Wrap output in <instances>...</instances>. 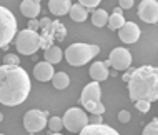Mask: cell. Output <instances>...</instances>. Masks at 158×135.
<instances>
[{"instance_id":"obj_1","label":"cell","mask_w":158,"mask_h":135,"mask_svg":"<svg viewBox=\"0 0 158 135\" xmlns=\"http://www.w3.org/2000/svg\"><path fill=\"white\" fill-rule=\"evenodd\" d=\"M30 77L20 65H0V103L15 107L30 94Z\"/></svg>"},{"instance_id":"obj_2","label":"cell","mask_w":158,"mask_h":135,"mask_svg":"<svg viewBox=\"0 0 158 135\" xmlns=\"http://www.w3.org/2000/svg\"><path fill=\"white\" fill-rule=\"evenodd\" d=\"M128 94L130 99L155 102L158 99V69L153 65H142L128 74Z\"/></svg>"},{"instance_id":"obj_3","label":"cell","mask_w":158,"mask_h":135,"mask_svg":"<svg viewBox=\"0 0 158 135\" xmlns=\"http://www.w3.org/2000/svg\"><path fill=\"white\" fill-rule=\"evenodd\" d=\"M100 53L98 45H90V44H72L65 50V58L70 65L73 67H82L92 60L95 55Z\"/></svg>"},{"instance_id":"obj_4","label":"cell","mask_w":158,"mask_h":135,"mask_svg":"<svg viewBox=\"0 0 158 135\" xmlns=\"http://www.w3.org/2000/svg\"><path fill=\"white\" fill-rule=\"evenodd\" d=\"M102 88L98 82H90L85 85L82 90V97H80V103L87 112L95 113V115H102L105 112V105L102 103Z\"/></svg>"},{"instance_id":"obj_5","label":"cell","mask_w":158,"mask_h":135,"mask_svg":"<svg viewBox=\"0 0 158 135\" xmlns=\"http://www.w3.org/2000/svg\"><path fill=\"white\" fill-rule=\"evenodd\" d=\"M17 33V19L7 7L0 5V49H5Z\"/></svg>"},{"instance_id":"obj_6","label":"cell","mask_w":158,"mask_h":135,"mask_svg":"<svg viewBox=\"0 0 158 135\" xmlns=\"http://www.w3.org/2000/svg\"><path fill=\"white\" fill-rule=\"evenodd\" d=\"M40 45H42V39L35 30L25 28V30H20L17 33L15 47H17V52L22 53V55H33L40 49Z\"/></svg>"},{"instance_id":"obj_7","label":"cell","mask_w":158,"mask_h":135,"mask_svg":"<svg viewBox=\"0 0 158 135\" xmlns=\"http://www.w3.org/2000/svg\"><path fill=\"white\" fill-rule=\"evenodd\" d=\"M62 124L68 132L72 133H78L83 127L88 125V115L83 108L78 107H72L65 112V115L62 117Z\"/></svg>"},{"instance_id":"obj_8","label":"cell","mask_w":158,"mask_h":135,"mask_svg":"<svg viewBox=\"0 0 158 135\" xmlns=\"http://www.w3.org/2000/svg\"><path fill=\"white\" fill-rule=\"evenodd\" d=\"M47 122H48V113L42 112V110H28L23 115V127L28 133H37L42 132L47 127Z\"/></svg>"},{"instance_id":"obj_9","label":"cell","mask_w":158,"mask_h":135,"mask_svg":"<svg viewBox=\"0 0 158 135\" xmlns=\"http://www.w3.org/2000/svg\"><path fill=\"white\" fill-rule=\"evenodd\" d=\"M110 67H113L115 70H127L131 65V53L130 50L123 49V47H117L112 50L108 58Z\"/></svg>"},{"instance_id":"obj_10","label":"cell","mask_w":158,"mask_h":135,"mask_svg":"<svg viewBox=\"0 0 158 135\" xmlns=\"http://www.w3.org/2000/svg\"><path fill=\"white\" fill-rule=\"evenodd\" d=\"M138 17L145 23H156V20H158L156 0H142L138 5Z\"/></svg>"},{"instance_id":"obj_11","label":"cell","mask_w":158,"mask_h":135,"mask_svg":"<svg viewBox=\"0 0 158 135\" xmlns=\"http://www.w3.org/2000/svg\"><path fill=\"white\" fill-rule=\"evenodd\" d=\"M140 27L135 22H125L118 28V37H120L122 42L125 44H135L140 39Z\"/></svg>"},{"instance_id":"obj_12","label":"cell","mask_w":158,"mask_h":135,"mask_svg":"<svg viewBox=\"0 0 158 135\" xmlns=\"http://www.w3.org/2000/svg\"><path fill=\"white\" fill-rule=\"evenodd\" d=\"M78 133L80 135H120L115 129L108 127L105 124H88Z\"/></svg>"},{"instance_id":"obj_13","label":"cell","mask_w":158,"mask_h":135,"mask_svg":"<svg viewBox=\"0 0 158 135\" xmlns=\"http://www.w3.org/2000/svg\"><path fill=\"white\" fill-rule=\"evenodd\" d=\"M53 65L47 64V62H38L35 65V69H33V75H35L37 80H40V82H47V80H52L53 77Z\"/></svg>"},{"instance_id":"obj_14","label":"cell","mask_w":158,"mask_h":135,"mask_svg":"<svg viewBox=\"0 0 158 135\" xmlns=\"http://www.w3.org/2000/svg\"><path fill=\"white\" fill-rule=\"evenodd\" d=\"M20 12L27 19H35L40 15V0H23L20 3Z\"/></svg>"},{"instance_id":"obj_15","label":"cell","mask_w":158,"mask_h":135,"mask_svg":"<svg viewBox=\"0 0 158 135\" xmlns=\"http://www.w3.org/2000/svg\"><path fill=\"white\" fill-rule=\"evenodd\" d=\"M72 7V0H50L48 2V10L53 15H67Z\"/></svg>"},{"instance_id":"obj_16","label":"cell","mask_w":158,"mask_h":135,"mask_svg":"<svg viewBox=\"0 0 158 135\" xmlns=\"http://www.w3.org/2000/svg\"><path fill=\"white\" fill-rule=\"evenodd\" d=\"M90 77L93 82H102V80L108 78V69L103 65V62H95L90 67Z\"/></svg>"},{"instance_id":"obj_17","label":"cell","mask_w":158,"mask_h":135,"mask_svg":"<svg viewBox=\"0 0 158 135\" xmlns=\"http://www.w3.org/2000/svg\"><path fill=\"white\" fill-rule=\"evenodd\" d=\"M68 15H70V19L73 20V22H85V20L88 19L87 8L82 7L80 3H75V5H72L70 10H68Z\"/></svg>"},{"instance_id":"obj_18","label":"cell","mask_w":158,"mask_h":135,"mask_svg":"<svg viewBox=\"0 0 158 135\" xmlns=\"http://www.w3.org/2000/svg\"><path fill=\"white\" fill-rule=\"evenodd\" d=\"M62 58H63V52L58 47H55V45L45 50V62L47 64L55 65V64H58V62H62Z\"/></svg>"},{"instance_id":"obj_19","label":"cell","mask_w":158,"mask_h":135,"mask_svg":"<svg viewBox=\"0 0 158 135\" xmlns=\"http://www.w3.org/2000/svg\"><path fill=\"white\" fill-rule=\"evenodd\" d=\"M52 83L57 90H63V88H67L70 85V77H68L65 72H57L52 77Z\"/></svg>"},{"instance_id":"obj_20","label":"cell","mask_w":158,"mask_h":135,"mask_svg":"<svg viewBox=\"0 0 158 135\" xmlns=\"http://www.w3.org/2000/svg\"><path fill=\"white\" fill-rule=\"evenodd\" d=\"M106 22H108V14L103 8H98V10H93L92 14V23L95 27H105Z\"/></svg>"},{"instance_id":"obj_21","label":"cell","mask_w":158,"mask_h":135,"mask_svg":"<svg viewBox=\"0 0 158 135\" xmlns=\"http://www.w3.org/2000/svg\"><path fill=\"white\" fill-rule=\"evenodd\" d=\"M106 23H108L110 30H118V28L125 23V17L118 15V14H112V15L108 17V22H106Z\"/></svg>"},{"instance_id":"obj_22","label":"cell","mask_w":158,"mask_h":135,"mask_svg":"<svg viewBox=\"0 0 158 135\" xmlns=\"http://www.w3.org/2000/svg\"><path fill=\"white\" fill-rule=\"evenodd\" d=\"M47 125H48V129L52 130V133L60 132V130L63 129V124H62V119H60V117H52V119L47 122Z\"/></svg>"},{"instance_id":"obj_23","label":"cell","mask_w":158,"mask_h":135,"mask_svg":"<svg viewBox=\"0 0 158 135\" xmlns=\"http://www.w3.org/2000/svg\"><path fill=\"white\" fill-rule=\"evenodd\" d=\"M142 135H158V119H153L150 124L143 129Z\"/></svg>"},{"instance_id":"obj_24","label":"cell","mask_w":158,"mask_h":135,"mask_svg":"<svg viewBox=\"0 0 158 135\" xmlns=\"http://www.w3.org/2000/svg\"><path fill=\"white\" fill-rule=\"evenodd\" d=\"M3 65H20V58L15 53H8L3 57Z\"/></svg>"},{"instance_id":"obj_25","label":"cell","mask_w":158,"mask_h":135,"mask_svg":"<svg viewBox=\"0 0 158 135\" xmlns=\"http://www.w3.org/2000/svg\"><path fill=\"white\" fill-rule=\"evenodd\" d=\"M135 108H138L142 113H147V112H150V102H147V100H136Z\"/></svg>"},{"instance_id":"obj_26","label":"cell","mask_w":158,"mask_h":135,"mask_svg":"<svg viewBox=\"0 0 158 135\" xmlns=\"http://www.w3.org/2000/svg\"><path fill=\"white\" fill-rule=\"evenodd\" d=\"M102 0H78V3L85 8H95Z\"/></svg>"},{"instance_id":"obj_27","label":"cell","mask_w":158,"mask_h":135,"mask_svg":"<svg viewBox=\"0 0 158 135\" xmlns=\"http://www.w3.org/2000/svg\"><path fill=\"white\" fill-rule=\"evenodd\" d=\"M118 120H120L122 124H128V122H130V112H128V110H122L120 113H118Z\"/></svg>"},{"instance_id":"obj_28","label":"cell","mask_w":158,"mask_h":135,"mask_svg":"<svg viewBox=\"0 0 158 135\" xmlns=\"http://www.w3.org/2000/svg\"><path fill=\"white\" fill-rule=\"evenodd\" d=\"M118 3H120L122 10H128V8L133 7V0H118Z\"/></svg>"},{"instance_id":"obj_29","label":"cell","mask_w":158,"mask_h":135,"mask_svg":"<svg viewBox=\"0 0 158 135\" xmlns=\"http://www.w3.org/2000/svg\"><path fill=\"white\" fill-rule=\"evenodd\" d=\"M102 115H95V113H92L90 117H88V124H102Z\"/></svg>"},{"instance_id":"obj_30","label":"cell","mask_w":158,"mask_h":135,"mask_svg":"<svg viewBox=\"0 0 158 135\" xmlns=\"http://www.w3.org/2000/svg\"><path fill=\"white\" fill-rule=\"evenodd\" d=\"M37 27H38V22H37L35 19H32V20H30V23H28V27H27V28H30V30H35Z\"/></svg>"},{"instance_id":"obj_31","label":"cell","mask_w":158,"mask_h":135,"mask_svg":"<svg viewBox=\"0 0 158 135\" xmlns=\"http://www.w3.org/2000/svg\"><path fill=\"white\" fill-rule=\"evenodd\" d=\"M113 14H118V15H123V10H122V8H120V7H117V8H115V10H113Z\"/></svg>"},{"instance_id":"obj_32","label":"cell","mask_w":158,"mask_h":135,"mask_svg":"<svg viewBox=\"0 0 158 135\" xmlns=\"http://www.w3.org/2000/svg\"><path fill=\"white\" fill-rule=\"evenodd\" d=\"M0 122H3V113L0 112Z\"/></svg>"},{"instance_id":"obj_33","label":"cell","mask_w":158,"mask_h":135,"mask_svg":"<svg viewBox=\"0 0 158 135\" xmlns=\"http://www.w3.org/2000/svg\"><path fill=\"white\" fill-rule=\"evenodd\" d=\"M52 135H62L60 132H55V133H52Z\"/></svg>"},{"instance_id":"obj_34","label":"cell","mask_w":158,"mask_h":135,"mask_svg":"<svg viewBox=\"0 0 158 135\" xmlns=\"http://www.w3.org/2000/svg\"><path fill=\"white\" fill-rule=\"evenodd\" d=\"M0 135H3V133H0Z\"/></svg>"}]
</instances>
